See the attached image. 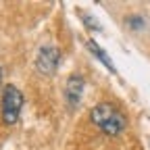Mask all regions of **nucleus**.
Wrapping results in <instances>:
<instances>
[{
  "label": "nucleus",
  "instance_id": "1",
  "mask_svg": "<svg viewBox=\"0 0 150 150\" xmlns=\"http://www.w3.org/2000/svg\"><path fill=\"white\" fill-rule=\"evenodd\" d=\"M90 121L106 136H119L127 127V117L110 102H98L90 110Z\"/></svg>",
  "mask_w": 150,
  "mask_h": 150
},
{
  "label": "nucleus",
  "instance_id": "2",
  "mask_svg": "<svg viewBox=\"0 0 150 150\" xmlns=\"http://www.w3.org/2000/svg\"><path fill=\"white\" fill-rule=\"evenodd\" d=\"M0 106H2V121L6 125H15L19 121V115H21L23 94L15 86H4L2 98H0Z\"/></svg>",
  "mask_w": 150,
  "mask_h": 150
},
{
  "label": "nucleus",
  "instance_id": "3",
  "mask_svg": "<svg viewBox=\"0 0 150 150\" xmlns=\"http://www.w3.org/2000/svg\"><path fill=\"white\" fill-rule=\"evenodd\" d=\"M59 63H61V50L56 46H42L38 50V56H35V69L40 71L42 75H52L59 69Z\"/></svg>",
  "mask_w": 150,
  "mask_h": 150
},
{
  "label": "nucleus",
  "instance_id": "4",
  "mask_svg": "<svg viewBox=\"0 0 150 150\" xmlns=\"http://www.w3.org/2000/svg\"><path fill=\"white\" fill-rule=\"evenodd\" d=\"M83 86H86V81H83V77L79 73H73L67 79V83H65V100H67V104L71 108H75L79 104L81 94H83Z\"/></svg>",
  "mask_w": 150,
  "mask_h": 150
},
{
  "label": "nucleus",
  "instance_id": "5",
  "mask_svg": "<svg viewBox=\"0 0 150 150\" xmlns=\"http://www.w3.org/2000/svg\"><path fill=\"white\" fill-rule=\"evenodd\" d=\"M86 44H88V48H90V52H92L94 56H96V59H98V61H100V63H102V65H104L106 69H110L112 73H115V65H112V63H110V59H108V56H106V52H104V50H102V48H100V46H98L96 42H94V40H88Z\"/></svg>",
  "mask_w": 150,
  "mask_h": 150
},
{
  "label": "nucleus",
  "instance_id": "6",
  "mask_svg": "<svg viewBox=\"0 0 150 150\" xmlns=\"http://www.w3.org/2000/svg\"><path fill=\"white\" fill-rule=\"evenodd\" d=\"M127 23H129V27L140 29V27H144V19H142V17H129V19H127Z\"/></svg>",
  "mask_w": 150,
  "mask_h": 150
},
{
  "label": "nucleus",
  "instance_id": "7",
  "mask_svg": "<svg viewBox=\"0 0 150 150\" xmlns=\"http://www.w3.org/2000/svg\"><path fill=\"white\" fill-rule=\"evenodd\" d=\"M81 17H83V21H86V25H88V27H94V29H100V25L96 23V19H92L90 15H81Z\"/></svg>",
  "mask_w": 150,
  "mask_h": 150
},
{
  "label": "nucleus",
  "instance_id": "8",
  "mask_svg": "<svg viewBox=\"0 0 150 150\" xmlns=\"http://www.w3.org/2000/svg\"><path fill=\"white\" fill-rule=\"evenodd\" d=\"M0 86H2V69H0Z\"/></svg>",
  "mask_w": 150,
  "mask_h": 150
}]
</instances>
